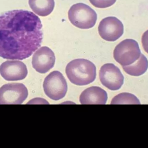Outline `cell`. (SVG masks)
<instances>
[{
	"label": "cell",
	"mask_w": 148,
	"mask_h": 148,
	"mask_svg": "<svg viewBox=\"0 0 148 148\" xmlns=\"http://www.w3.org/2000/svg\"><path fill=\"white\" fill-rule=\"evenodd\" d=\"M42 25L31 11L14 10L0 15V57L23 60L41 45Z\"/></svg>",
	"instance_id": "cell-1"
},
{
	"label": "cell",
	"mask_w": 148,
	"mask_h": 148,
	"mask_svg": "<svg viewBox=\"0 0 148 148\" xmlns=\"http://www.w3.org/2000/svg\"><path fill=\"white\" fill-rule=\"evenodd\" d=\"M66 73L72 83L77 86H84L95 80L96 68L95 64L89 60L75 59L67 64Z\"/></svg>",
	"instance_id": "cell-2"
},
{
	"label": "cell",
	"mask_w": 148,
	"mask_h": 148,
	"mask_svg": "<svg viewBox=\"0 0 148 148\" xmlns=\"http://www.w3.org/2000/svg\"><path fill=\"white\" fill-rule=\"evenodd\" d=\"M71 23L77 28L88 29L93 28L97 20V14L90 7L83 3L74 4L68 12Z\"/></svg>",
	"instance_id": "cell-3"
},
{
	"label": "cell",
	"mask_w": 148,
	"mask_h": 148,
	"mask_svg": "<svg viewBox=\"0 0 148 148\" xmlns=\"http://www.w3.org/2000/svg\"><path fill=\"white\" fill-rule=\"evenodd\" d=\"M141 54L138 43L133 39H126L116 47L114 57L117 62L124 67L135 62L139 59Z\"/></svg>",
	"instance_id": "cell-4"
},
{
	"label": "cell",
	"mask_w": 148,
	"mask_h": 148,
	"mask_svg": "<svg viewBox=\"0 0 148 148\" xmlns=\"http://www.w3.org/2000/svg\"><path fill=\"white\" fill-rule=\"evenodd\" d=\"M43 87L46 95L55 101L64 98L68 90L66 81L58 71H53L45 78Z\"/></svg>",
	"instance_id": "cell-5"
},
{
	"label": "cell",
	"mask_w": 148,
	"mask_h": 148,
	"mask_svg": "<svg viewBox=\"0 0 148 148\" xmlns=\"http://www.w3.org/2000/svg\"><path fill=\"white\" fill-rule=\"evenodd\" d=\"M27 87L22 83H8L0 88V104H21L27 97Z\"/></svg>",
	"instance_id": "cell-6"
},
{
	"label": "cell",
	"mask_w": 148,
	"mask_h": 148,
	"mask_svg": "<svg viewBox=\"0 0 148 148\" xmlns=\"http://www.w3.org/2000/svg\"><path fill=\"white\" fill-rule=\"evenodd\" d=\"M99 78L103 85L113 91L120 89L124 82L123 75L113 63H106L101 67Z\"/></svg>",
	"instance_id": "cell-7"
},
{
	"label": "cell",
	"mask_w": 148,
	"mask_h": 148,
	"mask_svg": "<svg viewBox=\"0 0 148 148\" xmlns=\"http://www.w3.org/2000/svg\"><path fill=\"white\" fill-rule=\"evenodd\" d=\"M101 37L108 41H115L122 36L124 28L122 22L114 17H108L103 19L98 26Z\"/></svg>",
	"instance_id": "cell-8"
},
{
	"label": "cell",
	"mask_w": 148,
	"mask_h": 148,
	"mask_svg": "<svg viewBox=\"0 0 148 148\" xmlns=\"http://www.w3.org/2000/svg\"><path fill=\"white\" fill-rule=\"evenodd\" d=\"M56 57L53 50L47 47L40 48L32 58L33 68L38 73L45 74L53 67Z\"/></svg>",
	"instance_id": "cell-9"
},
{
	"label": "cell",
	"mask_w": 148,
	"mask_h": 148,
	"mask_svg": "<svg viewBox=\"0 0 148 148\" xmlns=\"http://www.w3.org/2000/svg\"><path fill=\"white\" fill-rule=\"evenodd\" d=\"M0 74L7 81H18L23 80L27 75V66L22 62L8 61L0 66Z\"/></svg>",
	"instance_id": "cell-10"
},
{
	"label": "cell",
	"mask_w": 148,
	"mask_h": 148,
	"mask_svg": "<svg viewBox=\"0 0 148 148\" xmlns=\"http://www.w3.org/2000/svg\"><path fill=\"white\" fill-rule=\"evenodd\" d=\"M108 100L107 92L98 87H91L83 91L79 97L82 104H105Z\"/></svg>",
	"instance_id": "cell-11"
},
{
	"label": "cell",
	"mask_w": 148,
	"mask_h": 148,
	"mask_svg": "<svg viewBox=\"0 0 148 148\" xmlns=\"http://www.w3.org/2000/svg\"><path fill=\"white\" fill-rule=\"evenodd\" d=\"M29 4L35 14L42 17L50 14L55 7L54 0H29Z\"/></svg>",
	"instance_id": "cell-12"
},
{
	"label": "cell",
	"mask_w": 148,
	"mask_h": 148,
	"mask_svg": "<svg viewBox=\"0 0 148 148\" xmlns=\"http://www.w3.org/2000/svg\"><path fill=\"white\" fill-rule=\"evenodd\" d=\"M126 73L133 76H140L143 74L148 68V61L147 57L141 54L140 56L135 62L128 66L123 67Z\"/></svg>",
	"instance_id": "cell-13"
},
{
	"label": "cell",
	"mask_w": 148,
	"mask_h": 148,
	"mask_svg": "<svg viewBox=\"0 0 148 148\" xmlns=\"http://www.w3.org/2000/svg\"><path fill=\"white\" fill-rule=\"evenodd\" d=\"M140 104L139 99L134 95L124 93L119 94L115 96L111 104Z\"/></svg>",
	"instance_id": "cell-14"
},
{
	"label": "cell",
	"mask_w": 148,
	"mask_h": 148,
	"mask_svg": "<svg viewBox=\"0 0 148 148\" xmlns=\"http://www.w3.org/2000/svg\"><path fill=\"white\" fill-rule=\"evenodd\" d=\"M91 4L96 8H105L113 5L116 0H89Z\"/></svg>",
	"instance_id": "cell-15"
},
{
	"label": "cell",
	"mask_w": 148,
	"mask_h": 148,
	"mask_svg": "<svg viewBox=\"0 0 148 148\" xmlns=\"http://www.w3.org/2000/svg\"><path fill=\"white\" fill-rule=\"evenodd\" d=\"M142 43L143 49L148 54V30L146 31L143 35Z\"/></svg>",
	"instance_id": "cell-16"
}]
</instances>
